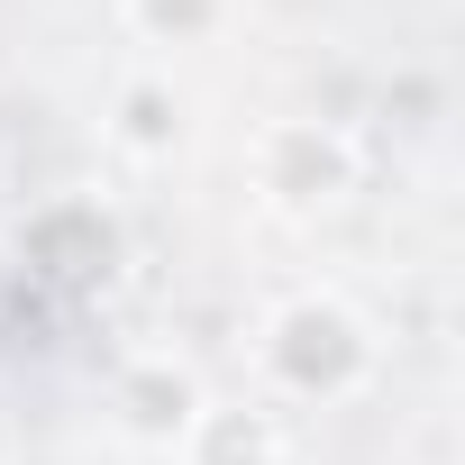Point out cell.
I'll use <instances>...</instances> for the list:
<instances>
[{"label":"cell","mask_w":465,"mask_h":465,"mask_svg":"<svg viewBox=\"0 0 465 465\" xmlns=\"http://www.w3.org/2000/svg\"><path fill=\"white\" fill-rule=\"evenodd\" d=\"M247 173H256L265 219H283V228H329V219H347L356 192H365V146H356L338 119H265Z\"/></svg>","instance_id":"obj_2"},{"label":"cell","mask_w":465,"mask_h":465,"mask_svg":"<svg viewBox=\"0 0 465 465\" xmlns=\"http://www.w3.org/2000/svg\"><path fill=\"white\" fill-rule=\"evenodd\" d=\"M110 429L128 438V447H146V456H173L183 438H192V420H201V401H210V383H201V365L192 356H173V347H137V356H119L110 365Z\"/></svg>","instance_id":"obj_4"},{"label":"cell","mask_w":465,"mask_h":465,"mask_svg":"<svg viewBox=\"0 0 465 465\" xmlns=\"http://www.w3.org/2000/svg\"><path fill=\"white\" fill-rule=\"evenodd\" d=\"M101 137H110L128 164H173V155L192 146V101H183V83H173L164 64L119 74V83H110V119H101Z\"/></svg>","instance_id":"obj_5"},{"label":"cell","mask_w":465,"mask_h":465,"mask_svg":"<svg viewBox=\"0 0 465 465\" xmlns=\"http://www.w3.org/2000/svg\"><path fill=\"white\" fill-rule=\"evenodd\" d=\"M374 374H383V329L347 292L302 283V292L265 302V320H256V392L274 411H338Z\"/></svg>","instance_id":"obj_1"},{"label":"cell","mask_w":465,"mask_h":465,"mask_svg":"<svg viewBox=\"0 0 465 465\" xmlns=\"http://www.w3.org/2000/svg\"><path fill=\"white\" fill-rule=\"evenodd\" d=\"M10 256H19V274H28L37 292H55V302H101V292H119V274H128V219H119L101 192H46V201H28V219L10 228Z\"/></svg>","instance_id":"obj_3"},{"label":"cell","mask_w":465,"mask_h":465,"mask_svg":"<svg viewBox=\"0 0 465 465\" xmlns=\"http://www.w3.org/2000/svg\"><path fill=\"white\" fill-rule=\"evenodd\" d=\"M119 28L164 64V55H201L238 28V0H119Z\"/></svg>","instance_id":"obj_7"},{"label":"cell","mask_w":465,"mask_h":465,"mask_svg":"<svg viewBox=\"0 0 465 465\" xmlns=\"http://www.w3.org/2000/svg\"><path fill=\"white\" fill-rule=\"evenodd\" d=\"M173 465H292V420L265 392H238V401L210 392L192 438L173 447Z\"/></svg>","instance_id":"obj_6"}]
</instances>
